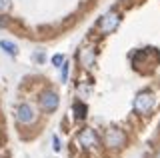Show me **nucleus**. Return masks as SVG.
Segmentation results:
<instances>
[{"mask_svg": "<svg viewBox=\"0 0 160 158\" xmlns=\"http://www.w3.org/2000/svg\"><path fill=\"white\" fill-rule=\"evenodd\" d=\"M64 62H66V58H64L62 54H56V56H52V64H54L56 68H60V66H62Z\"/></svg>", "mask_w": 160, "mask_h": 158, "instance_id": "nucleus-12", "label": "nucleus"}, {"mask_svg": "<svg viewBox=\"0 0 160 158\" xmlns=\"http://www.w3.org/2000/svg\"><path fill=\"white\" fill-rule=\"evenodd\" d=\"M102 144L106 148H112V150L124 148L128 144V134L122 130V128H108V130L102 134Z\"/></svg>", "mask_w": 160, "mask_h": 158, "instance_id": "nucleus-2", "label": "nucleus"}, {"mask_svg": "<svg viewBox=\"0 0 160 158\" xmlns=\"http://www.w3.org/2000/svg\"><path fill=\"white\" fill-rule=\"evenodd\" d=\"M6 26V18H2V14H0V28Z\"/></svg>", "mask_w": 160, "mask_h": 158, "instance_id": "nucleus-15", "label": "nucleus"}, {"mask_svg": "<svg viewBox=\"0 0 160 158\" xmlns=\"http://www.w3.org/2000/svg\"><path fill=\"white\" fill-rule=\"evenodd\" d=\"M78 62H80L82 68L90 70V68L96 64V50H94L92 46H82L78 50Z\"/></svg>", "mask_w": 160, "mask_h": 158, "instance_id": "nucleus-7", "label": "nucleus"}, {"mask_svg": "<svg viewBox=\"0 0 160 158\" xmlns=\"http://www.w3.org/2000/svg\"><path fill=\"white\" fill-rule=\"evenodd\" d=\"M10 0H0V14H6V12H10Z\"/></svg>", "mask_w": 160, "mask_h": 158, "instance_id": "nucleus-13", "label": "nucleus"}, {"mask_svg": "<svg viewBox=\"0 0 160 158\" xmlns=\"http://www.w3.org/2000/svg\"><path fill=\"white\" fill-rule=\"evenodd\" d=\"M120 20H122V16L116 12V10H110V12H106L102 18L98 20V32L100 34H112L116 28L120 26Z\"/></svg>", "mask_w": 160, "mask_h": 158, "instance_id": "nucleus-3", "label": "nucleus"}, {"mask_svg": "<svg viewBox=\"0 0 160 158\" xmlns=\"http://www.w3.org/2000/svg\"><path fill=\"white\" fill-rule=\"evenodd\" d=\"M90 90H92L90 86H86L84 82H80V86H78V94H80V98H86V96L90 94Z\"/></svg>", "mask_w": 160, "mask_h": 158, "instance_id": "nucleus-11", "label": "nucleus"}, {"mask_svg": "<svg viewBox=\"0 0 160 158\" xmlns=\"http://www.w3.org/2000/svg\"><path fill=\"white\" fill-rule=\"evenodd\" d=\"M52 148H54V152H58V150H60V140H58V136H56V134L52 136Z\"/></svg>", "mask_w": 160, "mask_h": 158, "instance_id": "nucleus-14", "label": "nucleus"}, {"mask_svg": "<svg viewBox=\"0 0 160 158\" xmlns=\"http://www.w3.org/2000/svg\"><path fill=\"white\" fill-rule=\"evenodd\" d=\"M72 112H74V118H76V120H84V118H86V114H88L86 102H82V100L74 102V104H72Z\"/></svg>", "mask_w": 160, "mask_h": 158, "instance_id": "nucleus-8", "label": "nucleus"}, {"mask_svg": "<svg viewBox=\"0 0 160 158\" xmlns=\"http://www.w3.org/2000/svg\"><path fill=\"white\" fill-rule=\"evenodd\" d=\"M68 70H70V62L66 60V62L62 64V66H60V80H62V82H66V80H68Z\"/></svg>", "mask_w": 160, "mask_h": 158, "instance_id": "nucleus-10", "label": "nucleus"}, {"mask_svg": "<svg viewBox=\"0 0 160 158\" xmlns=\"http://www.w3.org/2000/svg\"><path fill=\"white\" fill-rule=\"evenodd\" d=\"M152 158H160V150H158V152H156V154H154Z\"/></svg>", "mask_w": 160, "mask_h": 158, "instance_id": "nucleus-16", "label": "nucleus"}, {"mask_svg": "<svg viewBox=\"0 0 160 158\" xmlns=\"http://www.w3.org/2000/svg\"><path fill=\"white\" fill-rule=\"evenodd\" d=\"M36 110H34V106L30 104V102H20L16 106V120L18 124L22 126H28V124H34L36 122Z\"/></svg>", "mask_w": 160, "mask_h": 158, "instance_id": "nucleus-5", "label": "nucleus"}, {"mask_svg": "<svg viewBox=\"0 0 160 158\" xmlns=\"http://www.w3.org/2000/svg\"><path fill=\"white\" fill-rule=\"evenodd\" d=\"M154 106H156V94L152 90H140L134 98V112H138L140 116L150 114Z\"/></svg>", "mask_w": 160, "mask_h": 158, "instance_id": "nucleus-1", "label": "nucleus"}, {"mask_svg": "<svg viewBox=\"0 0 160 158\" xmlns=\"http://www.w3.org/2000/svg\"><path fill=\"white\" fill-rule=\"evenodd\" d=\"M38 106H40V110L42 112H54L56 108L60 106V96H58V92H54V90H42L38 94Z\"/></svg>", "mask_w": 160, "mask_h": 158, "instance_id": "nucleus-4", "label": "nucleus"}, {"mask_svg": "<svg viewBox=\"0 0 160 158\" xmlns=\"http://www.w3.org/2000/svg\"><path fill=\"white\" fill-rule=\"evenodd\" d=\"M0 48H2V50L6 52L8 56H16V54H18V46H16L14 42L6 40V38H2V40H0Z\"/></svg>", "mask_w": 160, "mask_h": 158, "instance_id": "nucleus-9", "label": "nucleus"}, {"mask_svg": "<svg viewBox=\"0 0 160 158\" xmlns=\"http://www.w3.org/2000/svg\"><path fill=\"white\" fill-rule=\"evenodd\" d=\"M78 144L82 148H86V150H92V148H98L100 142H102V138H100L96 132H94V128H82V130L78 132L76 136Z\"/></svg>", "mask_w": 160, "mask_h": 158, "instance_id": "nucleus-6", "label": "nucleus"}]
</instances>
